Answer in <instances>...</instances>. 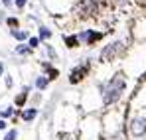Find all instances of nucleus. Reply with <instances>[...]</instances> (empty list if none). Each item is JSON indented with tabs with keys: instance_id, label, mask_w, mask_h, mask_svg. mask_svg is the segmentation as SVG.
<instances>
[{
	"instance_id": "8",
	"label": "nucleus",
	"mask_w": 146,
	"mask_h": 140,
	"mask_svg": "<svg viewBox=\"0 0 146 140\" xmlns=\"http://www.w3.org/2000/svg\"><path fill=\"white\" fill-rule=\"evenodd\" d=\"M46 85H48V79L46 77H40L38 79V89H46Z\"/></svg>"
},
{
	"instance_id": "12",
	"label": "nucleus",
	"mask_w": 146,
	"mask_h": 140,
	"mask_svg": "<svg viewBox=\"0 0 146 140\" xmlns=\"http://www.w3.org/2000/svg\"><path fill=\"white\" fill-rule=\"evenodd\" d=\"M40 36H42V38L46 40V38H49V36H51V34H49V30H46V28H42V32H40Z\"/></svg>"
},
{
	"instance_id": "10",
	"label": "nucleus",
	"mask_w": 146,
	"mask_h": 140,
	"mask_svg": "<svg viewBox=\"0 0 146 140\" xmlns=\"http://www.w3.org/2000/svg\"><path fill=\"white\" fill-rule=\"evenodd\" d=\"M24 101H26V93H22L20 97H18V99H16V105L20 107V105H24Z\"/></svg>"
},
{
	"instance_id": "4",
	"label": "nucleus",
	"mask_w": 146,
	"mask_h": 140,
	"mask_svg": "<svg viewBox=\"0 0 146 140\" xmlns=\"http://www.w3.org/2000/svg\"><path fill=\"white\" fill-rule=\"evenodd\" d=\"M87 69H89V63H85L83 67H77V69H75V71L71 73L69 81H71V83H77V81H81V79H83V75L87 73Z\"/></svg>"
},
{
	"instance_id": "22",
	"label": "nucleus",
	"mask_w": 146,
	"mask_h": 140,
	"mask_svg": "<svg viewBox=\"0 0 146 140\" xmlns=\"http://www.w3.org/2000/svg\"><path fill=\"white\" fill-rule=\"evenodd\" d=\"M117 2H126V0H117Z\"/></svg>"
},
{
	"instance_id": "2",
	"label": "nucleus",
	"mask_w": 146,
	"mask_h": 140,
	"mask_svg": "<svg viewBox=\"0 0 146 140\" xmlns=\"http://www.w3.org/2000/svg\"><path fill=\"white\" fill-rule=\"evenodd\" d=\"M130 134L132 136H144L146 134V120L144 118H134L130 122Z\"/></svg>"
},
{
	"instance_id": "3",
	"label": "nucleus",
	"mask_w": 146,
	"mask_h": 140,
	"mask_svg": "<svg viewBox=\"0 0 146 140\" xmlns=\"http://www.w3.org/2000/svg\"><path fill=\"white\" fill-rule=\"evenodd\" d=\"M121 49H122V44H113V46H109L103 53H101V59H103V61H109V59H113Z\"/></svg>"
},
{
	"instance_id": "13",
	"label": "nucleus",
	"mask_w": 146,
	"mask_h": 140,
	"mask_svg": "<svg viewBox=\"0 0 146 140\" xmlns=\"http://www.w3.org/2000/svg\"><path fill=\"white\" fill-rule=\"evenodd\" d=\"M38 44H40V40H38V38H30V47H36Z\"/></svg>"
},
{
	"instance_id": "1",
	"label": "nucleus",
	"mask_w": 146,
	"mask_h": 140,
	"mask_svg": "<svg viewBox=\"0 0 146 140\" xmlns=\"http://www.w3.org/2000/svg\"><path fill=\"white\" fill-rule=\"evenodd\" d=\"M122 91H124V77H122V75H115V77L111 79V83L107 85L105 95H103L105 105H111V103L119 101V97L122 95Z\"/></svg>"
},
{
	"instance_id": "9",
	"label": "nucleus",
	"mask_w": 146,
	"mask_h": 140,
	"mask_svg": "<svg viewBox=\"0 0 146 140\" xmlns=\"http://www.w3.org/2000/svg\"><path fill=\"white\" fill-rule=\"evenodd\" d=\"M16 136H18V132H16V130H10V132L6 134V138H4V140H14Z\"/></svg>"
},
{
	"instance_id": "15",
	"label": "nucleus",
	"mask_w": 146,
	"mask_h": 140,
	"mask_svg": "<svg viewBox=\"0 0 146 140\" xmlns=\"http://www.w3.org/2000/svg\"><path fill=\"white\" fill-rule=\"evenodd\" d=\"M12 115V109H4V113H2V117H10Z\"/></svg>"
},
{
	"instance_id": "7",
	"label": "nucleus",
	"mask_w": 146,
	"mask_h": 140,
	"mask_svg": "<svg viewBox=\"0 0 146 140\" xmlns=\"http://www.w3.org/2000/svg\"><path fill=\"white\" fill-rule=\"evenodd\" d=\"M22 117H24V120H32V118L36 117V111H34V109H32V111H26Z\"/></svg>"
},
{
	"instance_id": "6",
	"label": "nucleus",
	"mask_w": 146,
	"mask_h": 140,
	"mask_svg": "<svg viewBox=\"0 0 146 140\" xmlns=\"http://www.w3.org/2000/svg\"><path fill=\"white\" fill-rule=\"evenodd\" d=\"M12 36H14L16 40H26V38H28V32H16V30H14Z\"/></svg>"
},
{
	"instance_id": "18",
	"label": "nucleus",
	"mask_w": 146,
	"mask_h": 140,
	"mask_svg": "<svg viewBox=\"0 0 146 140\" xmlns=\"http://www.w3.org/2000/svg\"><path fill=\"white\" fill-rule=\"evenodd\" d=\"M4 128H6V122H4V120H0V130H4Z\"/></svg>"
},
{
	"instance_id": "5",
	"label": "nucleus",
	"mask_w": 146,
	"mask_h": 140,
	"mask_svg": "<svg viewBox=\"0 0 146 140\" xmlns=\"http://www.w3.org/2000/svg\"><path fill=\"white\" fill-rule=\"evenodd\" d=\"M99 38H101V34H95V32H83L81 34V40L83 42H95Z\"/></svg>"
},
{
	"instance_id": "14",
	"label": "nucleus",
	"mask_w": 146,
	"mask_h": 140,
	"mask_svg": "<svg viewBox=\"0 0 146 140\" xmlns=\"http://www.w3.org/2000/svg\"><path fill=\"white\" fill-rule=\"evenodd\" d=\"M8 26H18V20H16V18H10V20H8Z\"/></svg>"
},
{
	"instance_id": "21",
	"label": "nucleus",
	"mask_w": 146,
	"mask_h": 140,
	"mask_svg": "<svg viewBox=\"0 0 146 140\" xmlns=\"http://www.w3.org/2000/svg\"><path fill=\"white\" fill-rule=\"evenodd\" d=\"M138 2H140V4H146V0H138Z\"/></svg>"
},
{
	"instance_id": "16",
	"label": "nucleus",
	"mask_w": 146,
	"mask_h": 140,
	"mask_svg": "<svg viewBox=\"0 0 146 140\" xmlns=\"http://www.w3.org/2000/svg\"><path fill=\"white\" fill-rule=\"evenodd\" d=\"M59 140H73V138L69 136V134H61V136H59Z\"/></svg>"
},
{
	"instance_id": "17",
	"label": "nucleus",
	"mask_w": 146,
	"mask_h": 140,
	"mask_svg": "<svg viewBox=\"0 0 146 140\" xmlns=\"http://www.w3.org/2000/svg\"><path fill=\"white\" fill-rule=\"evenodd\" d=\"M16 4H18L20 8H22V6H24V4H26V0H16Z\"/></svg>"
},
{
	"instance_id": "11",
	"label": "nucleus",
	"mask_w": 146,
	"mask_h": 140,
	"mask_svg": "<svg viewBox=\"0 0 146 140\" xmlns=\"http://www.w3.org/2000/svg\"><path fill=\"white\" fill-rule=\"evenodd\" d=\"M65 42H67V46H69V47H75V44H77V38H67Z\"/></svg>"
},
{
	"instance_id": "19",
	"label": "nucleus",
	"mask_w": 146,
	"mask_h": 140,
	"mask_svg": "<svg viewBox=\"0 0 146 140\" xmlns=\"http://www.w3.org/2000/svg\"><path fill=\"white\" fill-rule=\"evenodd\" d=\"M2 2H4L6 6H10V4H12V0H2Z\"/></svg>"
},
{
	"instance_id": "20",
	"label": "nucleus",
	"mask_w": 146,
	"mask_h": 140,
	"mask_svg": "<svg viewBox=\"0 0 146 140\" xmlns=\"http://www.w3.org/2000/svg\"><path fill=\"white\" fill-rule=\"evenodd\" d=\"M2 71H4V67H2V63H0V75H2Z\"/></svg>"
}]
</instances>
